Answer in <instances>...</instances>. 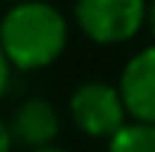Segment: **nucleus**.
Segmentation results:
<instances>
[{
	"label": "nucleus",
	"instance_id": "obj_1",
	"mask_svg": "<svg viewBox=\"0 0 155 152\" xmlns=\"http://www.w3.org/2000/svg\"><path fill=\"white\" fill-rule=\"evenodd\" d=\"M69 45V21L48 0H24L0 18V48L12 69L39 72L63 57Z\"/></svg>",
	"mask_w": 155,
	"mask_h": 152
},
{
	"label": "nucleus",
	"instance_id": "obj_2",
	"mask_svg": "<svg viewBox=\"0 0 155 152\" xmlns=\"http://www.w3.org/2000/svg\"><path fill=\"white\" fill-rule=\"evenodd\" d=\"M146 0H75L78 30L96 45H122L146 27Z\"/></svg>",
	"mask_w": 155,
	"mask_h": 152
},
{
	"label": "nucleus",
	"instance_id": "obj_3",
	"mask_svg": "<svg viewBox=\"0 0 155 152\" xmlns=\"http://www.w3.org/2000/svg\"><path fill=\"white\" fill-rule=\"evenodd\" d=\"M69 116L75 122V128L93 140H114L122 131L125 122V101L122 93L114 84L104 81H87L69 95Z\"/></svg>",
	"mask_w": 155,
	"mask_h": 152
},
{
	"label": "nucleus",
	"instance_id": "obj_4",
	"mask_svg": "<svg viewBox=\"0 0 155 152\" xmlns=\"http://www.w3.org/2000/svg\"><path fill=\"white\" fill-rule=\"evenodd\" d=\"M119 93L134 122L155 125V45L137 51L119 72Z\"/></svg>",
	"mask_w": 155,
	"mask_h": 152
},
{
	"label": "nucleus",
	"instance_id": "obj_5",
	"mask_svg": "<svg viewBox=\"0 0 155 152\" xmlns=\"http://www.w3.org/2000/svg\"><path fill=\"white\" fill-rule=\"evenodd\" d=\"M9 131H12L15 146H24L30 152L54 146V140L60 134V114L42 95L24 98L9 116Z\"/></svg>",
	"mask_w": 155,
	"mask_h": 152
},
{
	"label": "nucleus",
	"instance_id": "obj_6",
	"mask_svg": "<svg viewBox=\"0 0 155 152\" xmlns=\"http://www.w3.org/2000/svg\"><path fill=\"white\" fill-rule=\"evenodd\" d=\"M107 152H155V125L128 122L114 140H107Z\"/></svg>",
	"mask_w": 155,
	"mask_h": 152
},
{
	"label": "nucleus",
	"instance_id": "obj_7",
	"mask_svg": "<svg viewBox=\"0 0 155 152\" xmlns=\"http://www.w3.org/2000/svg\"><path fill=\"white\" fill-rule=\"evenodd\" d=\"M9 78H12V63L6 60L3 48H0V98L6 95V90H9Z\"/></svg>",
	"mask_w": 155,
	"mask_h": 152
},
{
	"label": "nucleus",
	"instance_id": "obj_8",
	"mask_svg": "<svg viewBox=\"0 0 155 152\" xmlns=\"http://www.w3.org/2000/svg\"><path fill=\"white\" fill-rule=\"evenodd\" d=\"M15 140H12V131H9V122L0 119V152H12Z\"/></svg>",
	"mask_w": 155,
	"mask_h": 152
},
{
	"label": "nucleus",
	"instance_id": "obj_9",
	"mask_svg": "<svg viewBox=\"0 0 155 152\" xmlns=\"http://www.w3.org/2000/svg\"><path fill=\"white\" fill-rule=\"evenodd\" d=\"M146 24H149V33L155 39V0H149V18H146Z\"/></svg>",
	"mask_w": 155,
	"mask_h": 152
},
{
	"label": "nucleus",
	"instance_id": "obj_10",
	"mask_svg": "<svg viewBox=\"0 0 155 152\" xmlns=\"http://www.w3.org/2000/svg\"><path fill=\"white\" fill-rule=\"evenodd\" d=\"M36 152H69V149H63V146H45V149H36Z\"/></svg>",
	"mask_w": 155,
	"mask_h": 152
},
{
	"label": "nucleus",
	"instance_id": "obj_11",
	"mask_svg": "<svg viewBox=\"0 0 155 152\" xmlns=\"http://www.w3.org/2000/svg\"><path fill=\"white\" fill-rule=\"evenodd\" d=\"M3 3H12V6H15V3H24V0H3Z\"/></svg>",
	"mask_w": 155,
	"mask_h": 152
}]
</instances>
